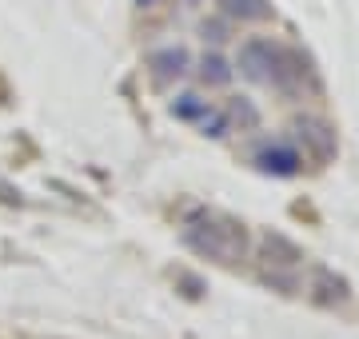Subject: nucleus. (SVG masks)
<instances>
[{
  "label": "nucleus",
  "instance_id": "nucleus-1",
  "mask_svg": "<svg viewBox=\"0 0 359 339\" xmlns=\"http://www.w3.org/2000/svg\"><path fill=\"white\" fill-rule=\"evenodd\" d=\"M180 240H184V248L196 251L200 260L219 263V268H236V263L248 256V248H252L244 220H236L228 212H212V208L192 212V216L184 220V228H180Z\"/></svg>",
  "mask_w": 359,
  "mask_h": 339
},
{
  "label": "nucleus",
  "instance_id": "nucleus-2",
  "mask_svg": "<svg viewBox=\"0 0 359 339\" xmlns=\"http://www.w3.org/2000/svg\"><path fill=\"white\" fill-rule=\"evenodd\" d=\"M292 132H295V140H299V148H304V156L316 160V164H327L339 152V136H335V128L323 116L304 112V116H295Z\"/></svg>",
  "mask_w": 359,
  "mask_h": 339
},
{
  "label": "nucleus",
  "instance_id": "nucleus-3",
  "mask_svg": "<svg viewBox=\"0 0 359 339\" xmlns=\"http://www.w3.org/2000/svg\"><path fill=\"white\" fill-rule=\"evenodd\" d=\"M276 40L268 36H248L244 44H240V53H236V72L248 80V84H268L271 76V60H276Z\"/></svg>",
  "mask_w": 359,
  "mask_h": 339
},
{
  "label": "nucleus",
  "instance_id": "nucleus-4",
  "mask_svg": "<svg viewBox=\"0 0 359 339\" xmlns=\"http://www.w3.org/2000/svg\"><path fill=\"white\" fill-rule=\"evenodd\" d=\"M148 72H152V80L160 88L180 84V80L192 72V53H188L184 44H164V48H156V53L148 56Z\"/></svg>",
  "mask_w": 359,
  "mask_h": 339
},
{
  "label": "nucleus",
  "instance_id": "nucleus-5",
  "mask_svg": "<svg viewBox=\"0 0 359 339\" xmlns=\"http://www.w3.org/2000/svg\"><path fill=\"white\" fill-rule=\"evenodd\" d=\"M308 296L320 307H344L347 300H351V284H347L339 272H332V268H311L308 272Z\"/></svg>",
  "mask_w": 359,
  "mask_h": 339
},
{
  "label": "nucleus",
  "instance_id": "nucleus-6",
  "mask_svg": "<svg viewBox=\"0 0 359 339\" xmlns=\"http://www.w3.org/2000/svg\"><path fill=\"white\" fill-rule=\"evenodd\" d=\"M252 164H256V172H264V176L292 180V176H299V168H304V156L295 152L292 144H264L256 156H252Z\"/></svg>",
  "mask_w": 359,
  "mask_h": 339
},
{
  "label": "nucleus",
  "instance_id": "nucleus-7",
  "mask_svg": "<svg viewBox=\"0 0 359 339\" xmlns=\"http://www.w3.org/2000/svg\"><path fill=\"white\" fill-rule=\"evenodd\" d=\"M259 260L268 263L271 272H295L304 263V248L287 240L283 232H264L259 235Z\"/></svg>",
  "mask_w": 359,
  "mask_h": 339
},
{
  "label": "nucleus",
  "instance_id": "nucleus-8",
  "mask_svg": "<svg viewBox=\"0 0 359 339\" xmlns=\"http://www.w3.org/2000/svg\"><path fill=\"white\" fill-rule=\"evenodd\" d=\"M192 72L204 88H228L231 80H236V68H231V60L219 48H208L200 60H192Z\"/></svg>",
  "mask_w": 359,
  "mask_h": 339
},
{
  "label": "nucleus",
  "instance_id": "nucleus-9",
  "mask_svg": "<svg viewBox=\"0 0 359 339\" xmlns=\"http://www.w3.org/2000/svg\"><path fill=\"white\" fill-rule=\"evenodd\" d=\"M219 13L228 16L231 25L240 20V25H264V20H271V0H216Z\"/></svg>",
  "mask_w": 359,
  "mask_h": 339
},
{
  "label": "nucleus",
  "instance_id": "nucleus-10",
  "mask_svg": "<svg viewBox=\"0 0 359 339\" xmlns=\"http://www.w3.org/2000/svg\"><path fill=\"white\" fill-rule=\"evenodd\" d=\"M168 112H172V116H176L180 124H200V120H204L208 112H212V104H208L200 92H180L176 100L168 104Z\"/></svg>",
  "mask_w": 359,
  "mask_h": 339
},
{
  "label": "nucleus",
  "instance_id": "nucleus-11",
  "mask_svg": "<svg viewBox=\"0 0 359 339\" xmlns=\"http://www.w3.org/2000/svg\"><path fill=\"white\" fill-rule=\"evenodd\" d=\"M228 120H236V124H240V132H256L259 128V108L252 104L248 96H231Z\"/></svg>",
  "mask_w": 359,
  "mask_h": 339
},
{
  "label": "nucleus",
  "instance_id": "nucleus-12",
  "mask_svg": "<svg viewBox=\"0 0 359 339\" xmlns=\"http://www.w3.org/2000/svg\"><path fill=\"white\" fill-rule=\"evenodd\" d=\"M228 128H231V120H228V112H219V108H212V112L200 120V132H204L208 140H219V136H228Z\"/></svg>",
  "mask_w": 359,
  "mask_h": 339
},
{
  "label": "nucleus",
  "instance_id": "nucleus-13",
  "mask_svg": "<svg viewBox=\"0 0 359 339\" xmlns=\"http://www.w3.org/2000/svg\"><path fill=\"white\" fill-rule=\"evenodd\" d=\"M228 25H231V20L219 13V16H212V20H204V25H200V36L216 48V44H224V40H228Z\"/></svg>",
  "mask_w": 359,
  "mask_h": 339
},
{
  "label": "nucleus",
  "instance_id": "nucleus-14",
  "mask_svg": "<svg viewBox=\"0 0 359 339\" xmlns=\"http://www.w3.org/2000/svg\"><path fill=\"white\" fill-rule=\"evenodd\" d=\"M132 4H140V8H152V4H160V0H132Z\"/></svg>",
  "mask_w": 359,
  "mask_h": 339
}]
</instances>
